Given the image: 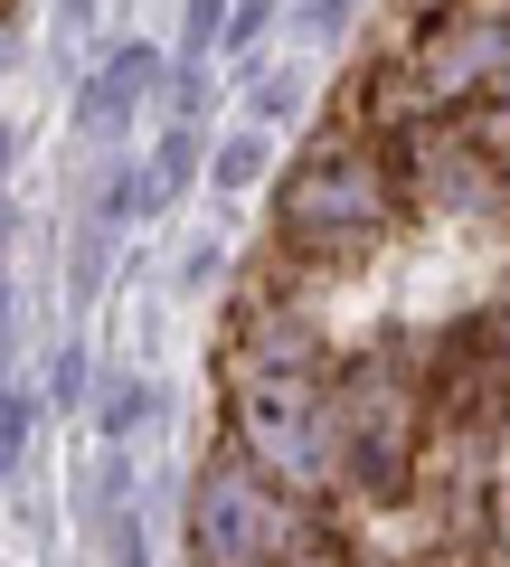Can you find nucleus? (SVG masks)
Segmentation results:
<instances>
[{"mask_svg":"<svg viewBox=\"0 0 510 567\" xmlns=\"http://www.w3.org/2000/svg\"><path fill=\"white\" fill-rule=\"evenodd\" d=\"M312 114V85H303V66H256L246 76V123H266V133H284V123H303Z\"/></svg>","mask_w":510,"mask_h":567,"instance_id":"nucleus-10","label":"nucleus"},{"mask_svg":"<svg viewBox=\"0 0 510 567\" xmlns=\"http://www.w3.org/2000/svg\"><path fill=\"white\" fill-rule=\"evenodd\" d=\"M162 95H170V58H162V48L104 39L95 58H85V76H76V133L114 142V133H133V123H143Z\"/></svg>","mask_w":510,"mask_h":567,"instance_id":"nucleus-5","label":"nucleus"},{"mask_svg":"<svg viewBox=\"0 0 510 567\" xmlns=\"http://www.w3.org/2000/svg\"><path fill=\"white\" fill-rule=\"evenodd\" d=\"M104 265H114V227H85V237H76V265H66V275H76V284H66V293H104Z\"/></svg>","mask_w":510,"mask_h":567,"instance_id":"nucleus-16","label":"nucleus"},{"mask_svg":"<svg viewBox=\"0 0 510 567\" xmlns=\"http://www.w3.org/2000/svg\"><path fill=\"white\" fill-rule=\"evenodd\" d=\"M274 10H284V0H237V20H227V48H256L274 29Z\"/></svg>","mask_w":510,"mask_h":567,"instance_id":"nucleus-17","label":"nucleus"},{"mask_svg":"<svg viewBox=\"0 0 510 567\" xmlns=\"http://www.w3.org/2000/svg\"><path fill=\"white\" fill-rule=\"evenodd\" d=\"M341 502H303L274 473H256L237 445H208V464L189 473V567H293L331 529Z\"/></svg>","mask_w":510,"mask_h":567,"instance_id":"nucleus-3","label":"nucleus"},{"mask_svg":"<svg viewBox=\"0 0 510 567\" xmlns=\"http://www.w3.org/2000/svg\"><path fill=\"white\" fill-rule=\"evenodd\" d=\"M143 162H152V189H162V208H180L189 189L208 181V123H180V114H170V123H162V142H152Z\"/></svg>","mask_w":510,"mask_h":567,"instance_id":"nucleus-7","label":"nucleus"},{"mask_svg":"<svg viewBox=\"0 0 510 567\" xmlns=\"http://www.w3.org/2000/svg\"><path fill=\"white\" fill-rule=\"evenodd\" d=\"M341 39H360V0H293L284 10V58H331Z\"/></svg>","mask_w":510,"mask_h":567,"instance_id":"nucleus-9","label":"nucleus"},{"mask_svg":"<svg viewBox=\"0 0 510 567\" xmlns=\"http://www.w3.org/2000/svg\"><path fill=\"white\" fill-rule=\"evenodd\" d=\"M218 445H237L256 473H274L303 502H331L341 492V388H331V369L218 379Z\"/></svg>","mask_w":510,"mask_h":567,"instance_id":"nucleus-2","label":"nucleus"},{"mask_svg":"<svg viewBox=\"0 0 510 567\" xmlns=\"http://www.w3.org/2000/svg\"><path fill=\"white\" fill-rule=\"evenodd\" d=\"M10 152H20V133H10V123H0V181H10Z\"/></svg>","mask_w":510,"mask_h":567,"instance_id":"nucleus-19","label":"nucleus"},{"mask_svg":"<svg viewBox=\"0 0 510 567\" xmlns=\"http://www.w3.org/2000/svg\"><path fill=\"white\" fill-rule=\"evenodd\" d=\"M39 398L58 406V416H76V406L95 398V350H85V341H58V350H48V379H39Z\"/></svg>","mask_w":510,"mask_h":567,"instance_id":"nucleus-12","label":"nucleus"},{"mask_svg":"<svg viewBox=\"0 0 510 567\" xmlns=\"http://www.w3.org/2000/svg\"><path fill=\"white\" fill-rule=\"evenodd\" d=\"M152 416H162V388L133 379V369H114V379L95 388V435H104V445H143Z\"/></svg>","mask_w":510,"mask_h":567,"instance_id":"nucleus-8","label":"nucleus"},{"mask_svg":"<svg viewBox=\"0 0 510 567\" xmlns=\"http://www.w3.org/2000/svg\"><path fill=\"white\" fill-rule=\"evenodd\" d=\"M227 20H237V0H180V58H170V66L227 58Z\"/></svg>","mask_w":510,"mask_h":567,"instance_id":"nucleus-11","label":"nucleus"},{"mask_svg":"<svg viewBox=\"0 0 510 567\" xmlns=\"http://www.w3.org/2000/svg\"><path fill=\"white\" fill-rule=\"evenodd\" d=\"M29 425H39V398H20L0 379V492L20 483V464H29Z\"/></svg>","mask_w":510,"mask_h":567,"instance_id":"nucleus-13","label":"nucleus"},{"mask_svg":"<svg viewBox=\"0 0 510 567\" xmlns=\"http://www.w3.org/2000/svg\"><path fill=\"white\" fill-rule=\"evenodd\" d=\"M10 360H20V284L0 265V379H10Z\"/></svg>","mask_w":510,"mask_h":567,"instance_id":"nucleus-18","label":"nucleus"},{"mask_svg":"<svg viewBox=\"0 0 510 567\" xmlns=\"http://www.w3.org/2000/svg\"><path fill=\"white\" fill-rule=\"evenodd\" d=\"M0 246H10V189H0Z\"/></svg>","mask_w":510,"mask_h":567,"instance_id":"nucleus-20","label":"nucleus"},{"mask_svg":"<svg viewBox=\"0 0 510 567\" xmlns=\"http://www.w3.org/2000/svg\"><path fill=\"white\" fill-rule=\"evenodd\" d=\"M104 567H152V529H143V511H104Z\"/></svg>","mask_w":510,"mask_h":567,"instance_id":"nucleus-15","label":"nucleus"},{"mask_svg":"<svg viewBox=\"0 0 510 567\" xmlns=\"http://www.w3.org/2000/svg\"><path fill=\"white\" fill-rule=\"evenodd\" d=\"M397 227H407V208H397V181L378 162V142L322 114V133L293 152V171H274V246L256 275L274 293H293V303H312V284L360 275Z\"/></svg>","mask_w":510,"mask_h":567,"instance_id":"nucleus-1","label":"nucleus"},{"mask_svg":"<svg viewBox=\"0 0 510 567\" xmlns=\"http://www.w3.org/2000/svg\"><path fill=\"white\" fill-rule=\"evenodd\" d=\"M472 10H510V0H472Z\"/></svg>","mask_w":510,"mask_h":567,"instance_id":"nucleus-21","label":"nucleus"},{"mask_svg":"<svg viewBox=\"0 0 510 567\" xmlns=\"http://www.w3.org/2000/svg\"><path fill=\"white\" fill-rule=\"evenodd\" d=\"M368 142H378V162H388L407 218L491 227V237H510V189H501V171L464 142V123H454V114H435V104H426V114L388 123V133H368Z\"/></svg>","mask_w":510,"mask_h":567,"instance_id":"nucleus-4","label":"nucleus"},{"mask_svg":"<svg viewBox=\"0 0 510 567\" xmlns=\"http://www.w3.org/2000/svg\"><path fill=\"white\" fill-rule=\"evenodd\" d=\"M274 152H284V133H266V123L218 133L208 142V199H256V189L274 181Z\"/></svg>","mask_w":510,"mask_h":567,"instance_id":"nucleus-6","label":"nucleus"},{"mask_svg":"<svg viewBox=\"0 0 510 567\" xmlns=\"http://www.w3.org/2000/svg\"><path fill=\"white\" fill-rule=\"evenodd\" d=\"M170 275H180V293H227V246L218 237H189Z\"/></svg>","mask_w":510,"mask_h":567,"instance_id":"nucleus-14","label":"nucleus"}]
</instances>
